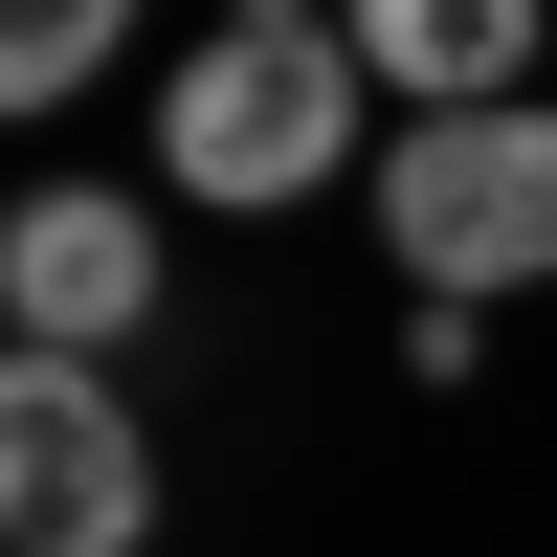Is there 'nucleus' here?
<instances>
[{"mask_svg": "<svg viewBox=\"0 0 557 557\" xmlns=\"http://www.w3.org/2000/svg\"><path fill=\"white\" fill-rule=\"evenodd\" d=\"M312 178H380V67H357V23H312V0L201 23V45L157 67V201L290 223Z\"/></svg>", "mask_w": 557, "mask_h": 557, "instance_id": "f257e3e1", "label": "nucleus"}, {"mask_svg": "<svg viewBox=\"0 0 557 557\" xmlns=\"http://www.w3.org/2000/svg\"><path fill=\"white\" fill-rule=\"evenodd\" d=\"M357 67H380V112H535V0H357Z\"/></svg>", "mask_w": 557, "mask_h": 557, "instance_id": "39448f33", "label": "nucleus"}, {"mask_svg": "<svg viewBox=\"0 0 557 557\" xmlns=\"http://www.w3.org/2000/svg\"><path fill=\"white\" fill-rule=\"evenodd\" d=\"M157 424H134V380H89V357H0V535L23 557H157Z\"/></svg>", "mask_w": 557, "mask_h": 557, "instance_id": "20e7f679", "label": "nucleus"}, {"mask_svg": "<svg viewBox=\"0 0 557 557\" xmlns=\"http://www.w3.org/2000/svg\"><path fill=\"white\" fill-rule=\"evenodd\" d=\"M357 223H380L401 312H513V290H557V89H535V112H424V134H380Z\"/></svg>", "mask_w": 557, "mask_h": 557, "instance_id": "f03ea898", "label": "nucleus"}, {"mask_svg": "<svg viewBox=\"0 0 557 557\" xmlns=\"http://www.w3.org/2000/svg\"><path fill=\"white\" fill-rule=\"evenodd\" d=\"M89 67H112V0H23V45H0V112H67Z\"/></svg>", "mask_w": 557, "mask_h": 557, "instance_id": "423d86ee", "label": "nucleus"}, {"mask_svg": "<svg viewBox=\"0 0 557 557\" xmlns=\"http://www.w3.org/2000/svg\"><path fill=\"white\" fill-rule=\"evenodd\" d=\"M157 312H178V201L157 178H23L0 201V335L23 357H89L112 380Z\"/></svg>", "mask_w": 557, "mask_h": 557, "instance_id": "7ed1b4c3", "label": "nucleus"}]
</instances>
